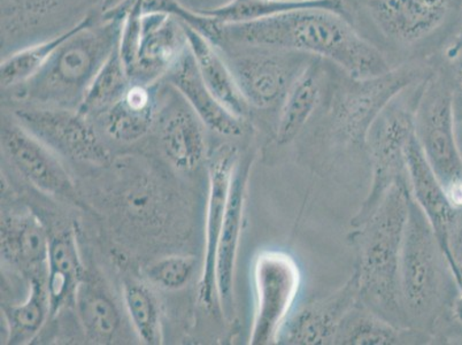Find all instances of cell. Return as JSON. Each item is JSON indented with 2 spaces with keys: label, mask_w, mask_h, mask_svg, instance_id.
<instances>
[{
  "label": "cell",
  "mask_w": 462,
  "mask_h": 345,
  "mask_svg": "<svg viewBox=\"0 0 462 345\" xmlns=\"http://www.w3.org/2000/svg\"><path fill=\"white\" fill-rule=\"evenodd\" d=\"M132 84V79L116 49L97 74L79 111L86 117L106 113L123 98Z\"/></svg>",
  "instance_id": "obj_31"
},
{
  "label": "cell",
  "mask_w": 462,
  "mask_h": 345,
  "mask_svg": "<svg viewBox=\"0 0 462 345\" xmlns=\"http://www.w3.org/2000/svg\"><path fill=\"white\" fill-rule=\"evenodd\" d=\"M2 256L31 276L44 275L50 238L39 219L32 214L2 217Z\"/></svg>",
  "instance_id": "obj_20"
},
{
  "label": "cell",
  "mask_w": 462,
  "mask_h": 345,
  "mask_svg": "<svg viewBox=\"0 0 462 345\" xmlns=\"http://www.w3.org/2000/svg\"><path fill=\"white\" fill-rule=\"evenodd\" d=\"M456 82L457 89H459L462 96V54L459 59H457V64L456 67Z\"/></svg>",
  "instance_id": "obj_42"
},
{
  "label": "cell",
  "mask_w": 462,
  "mask_h": 345,
  "mask_svg": "<svg viewBox=\"0 0 462 345\" xmlns=\"http://www.w3.org/2000/svg\"><path fill=\"white\" fill-rule=\"evenodd\" d=\"M456 128L457 145H459L460 154L462 157V105L456 102Z\"/></svg>",
  "instance_id": "obj_38"
},
{
  "label": "cell",
  "mask_w": 462,
  "mask_h": 345,
  "mask_svg": "<svg viewBox=\"0 0 462 345\" xmlns=\"http://www.w3.org/2000/svg\"><path fill=\"white\" fill-rule=\"evenodd\" d=\"M2 145L16 170L40 191L66 199L74 196L73 182L54 151L18 122L3 121Z\"/></svg>",
  "instance_id": "obj_12"
},
{
  "label": "cell",
  "mask_w": 462,
  "mask_h": 345,
  "mask_svg": "<svg viewBox=\"0 0 462 345\" xmlns=\"http://www.w3.org/2000/svg\"><path fill=\"white\" fill-rule=\"evenodd\" d=\"M456 0H368L382 31L393 39L414 43L431 35L447 20Z\"/></svg>",
  "instance_id": "obj_18"
},
{
  "label": "cell",
  "mask_w": 462,
  "mask_h": 345,
  "mask_svg": "<svg viewBox=\"0 0 462 345\" xmlns=\"http://www.w3.org/2000/svg\"><path fill=\"white\" fill-rule=\"evenodd\" d=\"M461 273V284H460V289L459 294H457V296L453 302L452 305V314L453 318L457 320V322L461 323L462 325V269L460 268Z\"/></svg>",
  "instance_id": "obj_37"
},
{
  "label": "cell",
  "mask_w": 462,
  "mask_h": 345,
  "mask_svg": "<svg viewBox=\"0 0 462 345\" xmlns=\"http://www.w3.org/2000/svg\"><path fill=\"white\" fill-rule=\"evenodd\" d=\"M184 27L189 50L206 87L233 115L245 119L249 115L250 107L239 90L224 51L199 32L193 31L186 24Z\"/></svg>",
  "instance_id": "obj_21"
},
{
  "label": "cell",
  "mask_w": 462,
  "mask_h": 345,
  "mask_svg": "<svg viewBox=\"0 0 462 345\" xmlns=\"http://www.w3.org/2000/svg\"><path fill=\"white\" fill-rule=\"evenodd\" d=\"M79 24L81 23L51 39L24 46L18 51L3 57L0 62V81L3 89H14L35 77L48 64L60 45L77 32Z\"/></svg>",
  "instance_id": "obj_28"
},
{
  "label": "cell",
  "mask_w": 462,
  "mask_h": 345,
  "mask_svg": "<svg viewBox=\"0 0 462 345\" xmlns=\"http://www.w3.org/2000/svg\"><path fill=\"white\" fill-rule=\"evenodd\" d=\"M143 2L144 0H133L130 4L123 31H121L119 46H117L130 79L135 70L142 39V21L144 15Z\"/></svg>",
  "instance_id": "obj_35"
},
{
  "label": "cell",
  "mask_w": 462,
  "mask_h": 345,
  "mask_svg": "<svg viewBox=\"0 0 462 345\" xmlns=\"http://www.w3.org/2000/svg\"><path fill=\"white\" fill-rule=\"evenodd\" d=\"M195 264L192 256H167L151 265L148 276L154 284L162 289L178 290L190 281Z\"/></svg>",
  "instance_id": "obj_34"
},
{
  "label": "cell",
  "mask_w": 462,
  "mask_h": 345,
  "mask_svg": "<svg viewBox=\"0 0 462 345\" xmlns=\"http://www.w3.org/2000/svg\"><path fill=\"white\" fill-rule=\"evenodd\" d=\"M254 284L255 310L250 344L277 343L300 293V266L288 252L263 250L255 256Z\"/></svg>",
  "instance_id": "obj_7"
},
{
  "label": "cell",
  "mask_w": 462,
  "mask_h": 345,
  "mask_svg": "<svg viewBox=\"0 0 462 345\" xmlns=\"http://www.w3.org/2000/svg\"><path fill=\"white\" fill-rule=\"evenodd\" d=\"M124 298L130 320L143 342L161 344V311L153 293L144 284L128 281L125 284Z\"/></svg>",
  "instance_id": "obj_32"
},
{
  "label": "cell",
  "mask_w": 462,
  "mask_h": 345,
  "mask_svg": "<svg viewBox=\"0 0 462 345\" xmlns=\"http://www.w3.org/2000/svg\"><path fill=\"white\" fill-rule=\"evenodd\" d=\"M415 135L456 211H462V157L456 128V98L448 84L430 77L415 116Z\"/></svg>",
  "instance_id": "obj_6"
},
{
  "label": "cell",
  "mask_w": 462,
  "mask_h": 345,
  "mask_svg": "<svg viewBox=\"0 0 462 345\" xmlns=\"http://www.w3.org/2000/svg\"><path fill=\"white\" fill-rule=\"evenodd\" d=\"M221 36L218 46L287 50L327 59L355 79L392 70L380 50L361 37L344 14L328 8H300L254 23L221 24Z\"/></svg>",
  "instance_id": "obj_1"
},
{
  "label": "cell",
  "mask_w": 462,
  "mask_h": 345,
  "mask_svg": "<svg viewBox=\"0 0 462 345\" xmlns=\"http://www.w3.org/2000/svg\"><path fill=\"white\" fill-rule=\"evenodd\" d=\"M129 2L130 0H103L100 14H108V12L115 11L116 8L124 6Z\"/></svg>",
  "instance_id": "obj_39"
},
{
  "label": "cell",
  "mask_w": 462,
  "mask_h": 345,
  "mask_svg": "<svg viewBox=\"0 0 462 345\" xmlns=\"http://www.w3.org/2000/svg\"><path fill=\"white\" fill-rule=\"evenodd\" d=\"M50 312V300L44 275L31 277V294L24 303L16 305H4L3 314L6 320L8 343L26 344L44 326Z\"/></svg>",
  "instance_id": "obj_27"
},
{
  "label": "cell",
  "mask_w": 462,
  "mask_h": 345,
  "mask_svg": "<svg viewBox=\"0 0 462 345\" xmlns=\"http://www.w3.org/2000/svg\"><path fill=\"white\" fill-rule=\"evenodd\" d=\"M204 124L189 105H175L162 117L161 141L176 168L192 171L205 154Z\"/></svg>",
  "instance_id": "obj_23"
},
{
  "label": "cell",
  "mask_w": 462,
  "mask_h": 345,
  "mask_svg": "<svg viewBox=\"0 0 462 345\" xmlns=\"http://www.w3.org/2000/svg\"><path fill=\"white\" fill-rule=\"evenodd\" d=\"M428 79L399 92L369 128L365 145L371 158L372 183L358 213L351 219L352 228L373 216L390 189L409 181L406 147L415 134V116Z\"/></svg>",
  "instance_id": "obj_5"
},
{
  "label": "cell",
  "mask_w": 462,
  "mask_h": 345,
  "mask_svg": "<svg viewBox=\"0 0 462 345\" xmlns=\"http://www.w3.org/2000/svg\"><path fill=\"white\" fill-rule=\"evenodd\" d=\"M103 0H2V57L99 14Z\"/></svg>",
  "instance_id": "obj_8"
},
{
  "label": "cell",
  "mask_w": 462,
  "mask_h": 345,
  "mask_svg": "<svg viewBox=\"0 0 462 345\" xmlns=\"http://www.w3.org/2000/svg\"><path fill=\"white\" fill-rule=\"evenodd\" d=\"M411 192V191H410ZM459 280L430 221L410 195L401 255V296L407 320L436 318L453 305Z\"/></svg>",
  "instance_id": "obj_4"
},
{
  "label": "cell",
  "mask_w": 462,
  "mask_h": 345,
  "mask_svg": "<svg viewBox=\"0 0 462 345\" xmlns=\"http://www.w3.org/2000/svg\"><path fill=\"white\" fill-rule=\"evenodd\" d=\"M238 48L243 52L226 59L246 103L257 108L282 105L310 61L308 54L287 50Z\"/></svg>",
  "instance_id": "obj_10"
},
{
  "label": "cell",
  "mask_w": 462,
  "mask_h": 345,
  "mask_svg": "<svg viewBox=\"0 0 462 345\" xmlns=\"http://www.w3.org/2000/svg\"><path fill=\"white\" fill-rule=\"evenodd\" d=\"M46 289L50 300V315L54 317L75 296L86 276L77 239L71 230L60 231L50 238Z\"/></svg>",
  "instance_id": "obj_22"
},
{
  "label": "cell",
  "mask_w": 462,
  "mask_h": 345,
  "mask_svg": "<svg viewBox=\"0 0 462 345\" xmlns=\"http://www.w3.org/2000/svg\"><path fill=\"white\" fill-rule=\"evenodd\" d=\"M325 70L319 58L310 61L293 83L281 107L276 141L280 145H290L313 116L320 103Z\"/></svg>",
  "instance_id": "obj_24"
},
{
  "label": "cell",
  "mask_w": 462,
  "mask_h": 345,
  "mask_svg": "<svg viewBox=\"0 0 462 345\" xmlns=\"http://www.w3.org/2000/svg\"><path fill=\"white\" fill-rule=\"evenodd\" d=\"M199 2L204 5V7L199 8V10H212V8L225 5V4L229 3L230 0H199Z\"/></svg>",
  "instance_id": "obj_40"
},
{
  "label": "cell",
  "mask_w": 462,
  "mask_h": 345,
  "mask_svg": "<svg viewBox=\"0 0 462 345\" xmlns=\"http://www.w3.org/2000/svg\"><path fill=\"white\" fill-rule=\"evenodd\" d=\"M449 250L453 260L459 269H462V211L457 213L449 233Z\"/></svg>",
  "instance_id": "obj_36"
},
{
  "label": "cell",
  "mask_w": 462,
  "mask_h": 345,
  "mask_svg": "<svg viewBox=\"0 0 462 345\" xmlns=\"http://www.w3.org/2000/svg\"><path fill=\"white\" fill-rule=\"evenodd\" d=\"M281 2L293 4H336L344 3L343 0H281Z\"/></svg>",
  "instance_id": "obj_41"
},
{
  "label": "cell",
  "mask_w": 462,
  "mask_h": 345,
  "mask_svg": "<svg viewBox=\"0 0 462 345\" xmlns=\"http://www.w3.org/2000/svg\"><path fill=\"white\" fill-rule=\"evenodd\" d=\"M404 328L394 326L359 303L340 325L334 344L393 345L404 340Z\"/></svg>",
  "instance_id": "obj_29"
},
{
  "label": "cell",
  "mask_w": 462,
  "mask_h": 345,
  "mask_svg": "<svg viewBox=\"0 0 462 345\" xmlns=\"http://www.w3.org/2000/svg\"><path fill=\"white\" fill-rule=\"evenodd\" d=\"M74 303L87 338L94 343H111L120 330L121 315L106 290L84 276Z\"/></svg>",
  "instance_id": "obj_26"
},
{
  "label": "cell",
  "mask_w": 462,
  "mask_h": 345,
  "mask_svg": "<svg viewBox=\"0 0 462 345\" xmlns=\"http://www.w3.org/2000/svg\"><path fill=\"white\" fill-rule=\"evenodd\" d=\"M406 170L411 195L421 209L424 217L430 221L445 256H448V262L455 269L460 284V269L457 266L451 250H449V233H451L457 211L449 204L447 193L424 157L421 145H420L415 134L406 147Z\"/></svg>",
  "instance_id": "obj_16"
},
{
  "label": "cell",
  "mask_w": 462,
  "mask_h": 345,
  "mask_svg": "<svg viewBox=\"0 0 462 345\" xmlns=\"http://www.w3.org/2000/svg\"><path fill=\"white\" fill-rule=\"evenodd\" d=\"M252 158L239 157L235 166L229 191L228 206L218 238L216 260L217 296L222 311L233 313L234 275L236 266L239 239H241L243 214H245L247 180Z\"/></svg>",
  "instance_id": "obj_17"
},
{
  "label": "cell",
  "mask_w": 462,
  "mask_h": 345,
  "mask_svg": "<svg viewBox=\"0 0 462 345\" xmlns=\"http://www.w3.org/2000/svg\"><path fill=\"white\" fill-rule=\"evenodd\" d=\"M144 14H165L178 19L193 31L199 32L214 44L221 43V24L211 16L201 14L200 11H192L178 0H144L143 2Z\"/></svg>",
  "instance_id": "obj_33"
},
{
  "label": "cell",
  "mask_w": 462,
  "mask_h": 345,
  "mask_svg": "<svg viewBox=\"0 0 462 345\" xmlns=\"http://www.w3.org/2000/svg\"><path fill=\"white\" fill-rule=\"evenodd\" d=\"M167 78L206 127L229 137H238L245 133V119L233 115L206 87L190 50L180 58Z\"/></svg>",
  "instance_id": "obj_19"
},
{
  "label": "cell",
  "mask_w": 462,
  "mask_h": 345,
  "mask_svg": "<svg viewBox=\"0 0 462 345\" xmlns=\"http://www.w3.org/2000/svg\"><path fill=\"white\" fill-rule=\"evenodd\" d=\"M359 303L358 282L352 275L335 293L322 300L310 303L285 322L277 343L334 344L344 319Z\"/></svg>",
  "instance_id": "obj_13"
},
{
  "label": "cell",
  "mask_w": 462,
  "mask_h": 345,
  "mask_svg": "<svg viewBox=\"0 0 462 345\" xmlns=\"http://www.w3.org/2000/svg\"><path fill=\"white\" fill-rule=\"evenodd\" d=\"M321 7L346 14L344 3L336 4H293L281 0H230L225 5L212 10H199L201 14L211 16L220 24H236L254 23L273 16L288 14L300 8Z\"/></svg>",
  "instance_id": "obj_30"
},
{
  "label": "cell",
  "mask_w": 462,
  "mask_h": 345,
  "mask_svg": "<svg viewBox=\"0 0 462 345\" xmlns=\"http://www.w3.org/2000/svg\"><path fill=\"white\" fill-rule=\"evenodd\" d=\"M153 86L133 83L105 115L109 136L120 142H135L145 136L157 117V94Z\"/></svg>",
  "instance_id": "obj_25"
},
{
  "label": "cell",
  "mask_w": 462,
  "mask_h": 345,
  "mask_svg": "<svg viewBox=\"0 0 462 345\" xmlns=\"http://www.w3.org/2000/svg\"><path fill=\"white\" fill-rule=\"evenodd\" d=\"M16 122L54 153L74 160L104 163L107 150L79 109L32 107L16 109Z\"/></svg>",
  "instance_id": "obj_11"
},
{
  "label": "cell",
  "mask_w": 462,
  "mask_h": 345,
  "mask_svg": "<svg viewBox=\"0 0 462 345\" xmlns=\"http://www.w3.org/2000/svg\"><path fill=\"white\" fill-rule=\"evenodd\" d=\"M419 81L417 70L402 67L379 78L355 79L343 86L335 96L331 120L340 140L354 146H363L369 128L382 109Z\"/></svg>",
  "instance_id": "obj_9"
},
{
  "label": "cell",
  "mask_w": 462,
  "mask_h": 345,
  "mask_svg": "<svg viewBox=\"0 0 462 345\" xmlns=\"http://www.w3.org/2000/svg\"><path fill=\"white\" fill-rule=\"evenodd\" d=\"M233 146H221L208 168V203L206 214V247L203 275L199 282V301L211 309L217 296L216 260L218 238L228 206L231 179L238 160Z\"/></svg>",
  "instance_id": "obj_15"
},
{
  "label": "cell",
  "mask_w": 462,
  "mask_h": 345,
  "mask_svg": "<svg viewBox=\"0 0 462 345\" xmlns=\"http://www.w3.org/2000/svg\"><path fill=\"white\" fill-rule=\"evenodd\" d=\"M189 50L186 27L165 14H144L133 83L153 86L174 69Z\"/></svg>",
  "instance_id": "obj_14"
},
{
  "label": "cell",
  "mask_w": 462,
  "mask_h": 345,
  "mask_svg": "<svg viewBox=\"0 0 462 345\" xmlns=\"http://www.w3.org/2000/svg\"><path fill=\"white\" fill-rule=\"evenodd\" d=\"M132 2L108 14L87 16L35 77L14 88L16 96L39 107L79 109L97 74L119 46Z\"/></svg>",
  "instance_id": "obj_3"
},
{
  "label": "cell",
  "mask_w": 462,
  "mask_h": 345,
  "mask_svg": "<svg viewBox=\"0 0 462 345\" xmlns=\"http://www.w3.org/2000/svg\"><path fill=\"white\" fill-rule=\"evenodd\" d=\"M460 23H461V24H460V28H461V33H462V8H461V18H460Z\"/></svg>",
  "instance_id": "obj_43"
},
{
  "label": "cell",
  "mask_w": 462,
  "mask_h": 345,
  "mask_svg": "<svg viewBox=\"0 0 462 345\" xmlns=\"http://www.w3.org/2000/svg\"><path fill=\"white\" fill-rule=\"evenodd\" d=\"M410 195L409 181L393 186L373 216L348 237L356 254L354 275L361 304L402 328L407 317L401 296V255Z\"/></svg>",
  "instance_id": "obj_2"
}]
</instances>
